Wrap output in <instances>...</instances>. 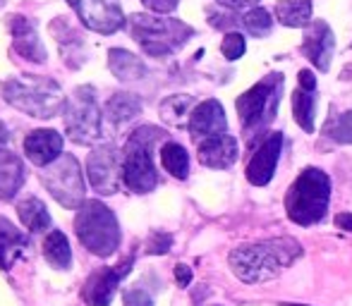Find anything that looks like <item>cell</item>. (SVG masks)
<instances>
[{
  "label": "cell",
  "instance_id": "cell-1",
  "mask_svg": "<svg viewBox=\"0 0 352 306\" xmlns=\"http://www.w3.org/2000/svg\"><path fill=\"white\" fill-rule=\"evenodd\" d=\"M302 256L300 242L290 237H276V239L242 244L230 251L228 261L230 268L242 283L259 285L266 280H274L287 266H292Z\"/></svg>",
  "mask_w": 352,
  "mask_h": 306
},
{
  "label": "cell",
  "instance_id": "cell-2",
  "mask_svg": "<svg viewBox=\"0 0 352 306\" xmlns=\"http://www.w3.org/2000/svg\"><path fill=\"white\" fill-rule=\"evenodd\" d=\"M331 201V177L319 167L300 172L285 196L287 218L297 225H316L324 220Z\"/></svg>",
  "mask_w": 352,
  "mask_h": 306
},
{
  "label": "cell",
  "instance_id": "cell-3",
  "mask_svg": "<svg viewBox=\"0 0 352 306\" xmlns=\"http://www.w3.org/2000/svg\"><path fill=\"white\" fill-rule=\"evenodd\" d=\"M3 96L17 110L41 120L58 115L65 103L58 82L48 77H12L5 82Z\"/></svg>",
  "mask_w": 352,
  "mask_h": 306
},
{
  "label": "cell",
  "instance_id": "cell-4",
  "mask_svg": "<svg viewBox=\"0 0 352 306\" xmlns=\"http://www.w3.org/2000/svg\"><path fill=\"white\" fill-rule=\"evenodd\" d=\"M74 232H77L79 242L94 256H101V259L116 254V249L120 246L118 218L101 201H84V206L77 211V218H74Z\"/></svg>",
  "mask_w": 352,
  "mask_h": 306
},
{
  "label": "cell",
  "instance_id": "cell-5",
  "mask_svg": "<svg viewBox=\"0 0 352 306\" xmlns=\"http://www.w3.org/2000/svg\"><path fill=\"white\" fill-rule=\"evenodd\" d=\"M163 132L158 127H140L132 132L130 141L125 146V161H122V182L135 194H148L156 189L158 175L153 167L151 149Z\"/></svg>",
  "mask_w": 352,
  "mask_h": 306
},
{
  "label": "cell",
  "instance_id": "cell-6",
  "mask_svg": "<svg viewBox=\"0 0 352 306\" xmlns=\"http://www.w3.org/2000/svg\"><path fill=\"white\" fill-rule=\"evenodd\" d=\"M130 32L135 41L148 56H168L180 48L192 36V27L168 17H153V14H132Z\"/></svg>",
  "mask_w": 352,
  "mask_h": 306
},
{
  "label": "cell",
  "instance_id": "cell-7",
  "mask_svg": "<svg viewBox=\"0 0 352 306\" xmlns=\"http://www.w3.org/2000/svg\"><path fill=\"white\" fill-rule=\"evenodd\" d=\"M41 182L48 194L65 209H82L84 206V177L79 161L72 153H63L53 165L43 167Z\"/></svg>",
  "mask_w": 352,
  "mask_h": 306
},
{
  "label": "cell",
  "instance_id": "cell-8",
  "mask_svg": "<svg viewBox=\"0 0 352 306\" xmlns=\"http://www.w3.org/2000/svg\"><path fill=\"white\" fill-rule=\"evenodd\" d=\"M280 91H283V77L269 75L266 79H261L259 84H254L250 91L242 93L235 101L242 127H245V130H256V127L266 125V122L276 115Z\"/></svg>",
  "mask_w": 352,
  "mask_h": 306
},
{
  "label": "cell",
  "instance_id": "cell-9",
  "mask_svg": "<svg viewBox=\"0 0 352 306\" xmlns=\"http://www.w3.org/2000/svg\"><path fill=\"white\" fill-rule=\"evenodd\" d=\"M67 132L77 144H91L101 139V113L91 86H79L65 108Z\"/></svg>",
  "mask_w": 352,
  "mask_h": 306
},
{
  "label": "cell",
  "instance_id": "cell-10",
  "mask_svg": "<svg viewBox=\"0 0 352 306\" xmlns=\"http://www.w3.org/2000/svg\"><path fill=\"white\" fill-rule=\"evenodd\" d=\"M84 27L98 34H113L125 24V14L118 0H67Z\"/></svg>",
  "mask_w": 352,
  "mask_h": 306
},
{
  "label": "cell",
  "instance_id": "cell-11",
  "mask_svg": "<svg viewBox=\"0 0 352 306\" xmlns=\"http://www.w3.org/2000/svg\"><path fill=\"white\" fill-rule=\"evenodd\" d=\"M135 266V256H127L122 263L113 266V268H98L94 270L87 278L82 287V297L89 306H108L113 302V294H116L120 280L125 278L127 273Z\"/></svg>",
  "mask_w": 352,
  "mask_h": 306
},
{
  "label": "cell",
  "instance_id": "cell-12",
  "mask_svg": "<svg viewBox=\"0 0 352 306\" xmlns=\"http://www.w3.org/2000/svg\"><path fill=\"white\" fill-rule=\"evenodd\" d=\"M120 172L122 170L120 163H118V151L113 144H101L89 153L87 175L98 194H116Z\"/></svg>",
  "mask_w": 352,
  "mask_h": 306
},
{
  "label": "cell",
  "instance_id": "cell-13",
  "mask_svg": "<svg viewBox=\"0 0 352 306\" xmlns=\"http://www.w3.org/2000/svg\"><path fill=\"white\" fill-rule=\"evenodd\" d=\"M280 146H283V134L274 132L259 149L254 151L250 165H247V180L256 187H264L271 182V177L276 175V165L280 158Z\"/></svg>",
  "mask_w": 352,
  "mask_h": 306
},
{
  "label": "cell",
  "instance_id": "cell-14",
  "mask_svg": "<svg viewBox=\"0 0 352 306\" xmlns=\"http://www.w3.org/2000/svg\"><path fill=\"white\" fill-rule=\"evenodd\" d=\"M228 122H226V113L223 106L218 101H204L190 113V132L195 139L204 141L211 137H221L226 134Z\"/></svg>",
  "mask_w": 352,
  "mask_h": 306
},
{
  "label": "cell",
  "instance_id": "cell-15",
  "mask_svg": "<svg viewBox=\"0 0 352 306\" xmlns=\"http://www.w3.org/2000/svg\"><path fill=\"white\" fill-rule=\"evenodd\" d=\"M333 32H331V27L324 22V19H316L314 24H311V29L307 32L305 36V43H302V51H305V56L311 60V65L316 67V70L326 72L331 67V58H333Z\"/></svg>",
  "mask_w": 352,
  "mask_h": 306
},
{
  "label": "cell",
  "instance_id": "cell-16",
  "mask_svg": "<svg viewBox=\"0 0 352 306\" xmlns=\"http://www.w3.org/2000/svg\"><path fill=\"white\" fill-rule=\"evenodd\" d=\"M24 153L38 167H48L63 156V137L56 130H36L24 139Z\"/></svg>",
  "mask_w": 352,
  "mask_h": 306
},
{
  "label": "cell",
  "instance_id": "cell-17",
  "mask_svg": "<svg viewBox=\"0 0 352 306\" xmlns=\"http://www.w3.org/2000/svg\"><path fill=\"white\" fill-rule=\"evenodd\" d=\"M199 161L206 167L226 170L237 161V141L230 134L211 137V139L199 141Z\"/></svg>",
  "mask_w": 352,
  "mask_h": 306
},
{
  "label": "cell",
  "instance_id": "cell-18",
  "mask_svg": "<svg viewBox=\"0 0 352 306\" xmlns=\"http://www.w3.org/2000/svg\"><path fill=\"white\" fill-rule=\"evenodd\" d=\"M12 41L14 51L24 56L27 60L43 62L46 60V48L36 34V24L27 17H12Z\"/></svg>",
  "mask_w": 352,
  "mask_h": 306
},
{
  "label": "cell",
  "instance_id": "cell-19",
  "mask_svg": "<svg viewBox=\"0 0 352 306\" xmlns=\"http://www.w3.org/2000/svg\"><path fill=\"white\" fill-rule=\"evenodd\" d=\"M24 185V165L17 153L0 149V199L10 201Z\"/></svg>",
  "mask_w": 352,
  "mask_h": 306
},
{
  "label": "cell",
  "instance_id": "cell-20",
  "mask_svg": "<svg viewBox=\"0 0 352 306\" xmlns=\"http://www.w3.org/2000/svg\"><path fill=\"white\" fill-rule=\"evenodd\" d=\"M27 235L19 232L8 218L0 215V268L10 270L22 249H27Z\"/></svg>",
  "mask_w": 352,
  "mask_h": 306
},
{
  "label": "cell",
  "instance_id": "cell-21",
  "mask_svg": "<svg viewBox=\"0 0 352 306\" xmlns=\"http://www.w3.org/2000/svg\"><path fill=\"white\" fill-rule=\"evenodd\" d=\"M17 215L22 220V225L27 228L29 232H43V230H51L53 228V220H51V213H48L46 204L36 196H29L24 199L22 204L17 206Z\"/></svg>",
  "mask_w": 352,
  "mask_h": 306
},
{
  "label": "cell",
  "instance_id": "cell-22",
  "mask_svg": "<svg viewBox=\"0 0 352 306\" xmlns=\"http://www.w3.org/2000/svg\"><path fill=\"white\" fill-rule=\"evenodd\" d=\"M108 65H111V72L118 79H142L146 75V65L135 56V53L125 51V48H113L108 53Z\"/></svg>",
  "mask_w": 352,
  "mask_h": 306
},
{
  "label": "cell",
  "instance_id": "cell-23",
  "mask_svg": "<svg viewBox=\"0 0 352 306\" xmlns=\"http://www.w3.org/2000/svg\"><path fill=\"white\" fill-rule=\"evenodd\" d=\"M43 256H46V261L53 266V268H58V270L70 268L72 249H70L67 237L63 235L60 230H53L51 235L46 237V242H43Z\"/></svg>",
  "mask_w": 352,
  "mask_h": 306
},
{
  "label": "cell",
  "instance_id": "cell-24",
  "mask_svg": "<svg viewBox=\"0 0 352 306\" xmlns=\"http://www.w3.org/2000/svg\"><path fill=\"white\" fill-rule=\"evenodd\" d=\"M276 17L285 27H307L311 22V0H278Z\"/></svg>",
  "mask_w": 352,
  "mask_h": 306
},
{
  "label": "cell",
  "instance_id": "cell-25",
  "mask_svg": "<svg viewBox=\"0 0 352 306\" xmlns=\"http://www.w3.org/2000/svg\"><path fill=\"white\" fill-rule=\"evenodd\" d=\"M106 113L113 122H127L142 113V101L135 93H116L111 101L106 103Z\"/></svg>",
  "mask_w": 352,
  "mask_h": 306
},
{
  "label": "cell",
  "instance_id": "cell-26",
  "mask_svg": "<svg viewBox=\"0 0 352 306\" xmlns=\"http://www.w3.org/2000/svg\"><path fill=\"white\" fill-rule=\"evenodd\" d=\"M161 163L173 177L177 180H185L190 175V156H187L185 146L175 144V141H168L161 149Z\"/></svg>",
  "mask_w": 352,
  "mask_h": 306
},
{
  "label": "cell",
  "instance_id": "cell-27",
  "mask_svg": "<svg viewBox=\"0 0 352 306\" xmlns=\"http://www.w3.org/2000/svg\"><path fill=\"white\" fill-rule=\"evenodd\" d=\"M292 115L305 132H314V96L307 89L292 93Z\"/></svg>",
  "mask_w": 352,
  "mask_h": 306
},
{
  "label": "cell",
  "instance_id": "cell-28",
  "mask_svg": "<svg viewBox=\"0 0 352 306\" xmlns=\"http://www.w3.org/2000/svg\"><path fill=\"white\" fill-rule=\"evenodd\" d=\"M192 96H170L161 103V115L163 120L173 122V125H185V117L192 108Z\"/></svg>",
  "mask_w": 352,
  "mask_h": 306
},
{
  "label": "cell",
  "instance_id": "cell-29",
  "mask_svg": "<svg viewBox=\"0 0 352 306\" xmlns=\"http://www.w3.org/2000/svg\"><path fill=\"white\" fill-rule=\"evenodd\" d=\"M242 24L254 36H266L271 32V27H274V19H271V14L264 8H254L242 17Z\"/></svg>",
  "mask_w": 352,
  "mask_h": 306
},
{
  "label": "cell",
  "instance_id": "cell-30",
  "mask_svg": "<svg viewBox=\"0 0 352 306\" xmlns=\"http://www.w3.org/2000/svg\"><path fill=\"white\" fill-rule=\"evenodd\" d=\"M326 134L333 141H338V144H352V110L338 115L336 120H329Z\"/></svg>",
  "mask_w": 352,
  "mask_h": 306
},
{
  "label": "cell",
  "instance_id": "cell-31",
  "mask_svg": "<svg viewBox=\"0 0 352 306\" xmlns=\"http://www.w3.org/2000/svg\"><path fill=\"white\" fill-rule=\"evenodd\" d=\"M245 38H242V34H237V32H232V34H228L226 38H223V46H221V51H223V56L228 58V60H237V58H242L245 56Z\"/></svg>",
  "mask_w": 352,
  "mask_h": 306
},
{
  "label": "cell",
  "instance_id": "cell-32",
  "mask_svg": "<svg viewBox=\"0 0 352 306\" xmlns=\"http://www.w3.org/2000/svg\"><path fill=\"white\" fill-rule=\"evenodd\" d=\"M148 246V254H168L173 246V237L168 232H153L146 242Z\"/></svg>",
  "mask_w": 352,
  "mask_h": 306
},
{
  "label": "cell",
  "instance_id": "cell-33",
  "mask_svg": "<svg viewBox=\"0 0 352 306\" xmlns=\"http://www.w3.org/2000/svg\"><path fill=\"white\" fill-rule=\"evenodd\" d=\"M125 306H153V299L144 290L135 287L125 292Z\"/></svg>",
  "mask_w": 352,
  "mask_h": 306
},
{
  "label": "cell",
  "instance_id": "cell-34",
  "mask_svg": "<svg viewBox=\"0 0 352 306\" xmlns=\"http://www.w3.org/2000/svg\"><path fill=\"white\" fill-rule=\"evenodd\" d=\"M142 3L153 12H173L177 8V0H142Z\"/></svg>",
  "mask_w": 352,
  "mask_h": 306
},
{
  "label": "cell",
  "instance_id": "cell-35",
  "mask_svg": "<svg viewBox=\"0 0 352 306\" xmlns=\"http://www.w3.org/2000/svg\"><path fill=\"white\" fill-rule=\"evenodd\" d=\"M175 280H177V287H187L192 283V268L185 263H177L175 266Z\"/></svg>",
  "mask_w": 352,
  "mask_h": 306
},
{
  "label": "cell",
  "instance_id": "cell-36",
  "mask_svg": "<svg viewBox=\"0 0 352 306\" xmlns=\"http://www.w3.org/2000/svg\"><path fill=\"white\" fill-rule=\"evenodd\" d=\"M300 89H307V91H314V89H316V79H314V75H311L309 70L300 72Z\"/></svg>",
  "mask_w": 352,
  "mask_h": 306
},
{
  "label": "cell",
  "instance_id": "cell-37",
  "mask_svg": "<svg viewBox=\"0 0 352 306\" xmlns=\"http://www.w3.org/2000/svg\"><path fill=\"white\" fill-rule=\"evenodd\" d=\"M336 225L345 232H352V213H338L336 215Z\"/></svg>",
  "mask_w": 352,
  "mask_h": 306
},
{
  "label": "cell",
  "instance_id": "cell-38",
  "mask_svg": "<svg viewBox=\"0 0 352 306\" xmlns=\"http://www.w3.org/2000/svg\"><path fill=\"white\" fill-rule=\"evenodd\" d=\"M221 3H226V5H230V8H242V5H247V3H252V0H221Z\"/></svg>",
  "mask_w": 352,
  "mask_h": 306
},
{
  "label": "cell",
  "instance_id": "cell-39",
  "mask_svg": "<svg viewBox=\"0 0 352 306\" xmlns=\"http://www.w3.org/2000/svg\"><path fill=\"white\" fill-rule=\"evenodd\" d=\"M8 141V130H5V125L0 122V144H5Z\"/></svg>",
  "mask_w": 352,
  "mask_h": 306
},
{
  "label": "cell",
  "instance_id": "cell-40",
  "mask_svg": "<svg viewBox=\"0 0 352 306\" xmlns=\"http://www.w3.org/2000/svg\"><path fill=\"white\" fill-rule=\"evenodd\" d=\"M280 306H305V304H280Z\"/></svg>",
  "mask_w": 352,
  "mask_h": 306
},
{
  "label": "cell",
  "instance_id": "cell-41",
  "mask_svg": "<svg viewBox=\"0 0 352 306\" xmlns=\"http://www.w3.org/2000/svg\"><path fill=\"white\" fill-rule=\"evenodd\" d=\"M0 3H3V0H0Z\"/></svg>",
  "mask_w": 352,
  "mask_h": 306
}]
</instances>
